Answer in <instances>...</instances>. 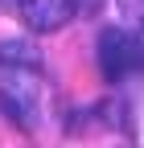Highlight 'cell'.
<instances>
[{"mask_svg": "<svg viewBox=\"0 0 144 148\" xmlns=\"http://www.w3.org/2000/svg\"><path fill=\"white\" fill-rule=\"evenodd\" d=\"M0 103L8 107V115L16 123H37L41 111V58L33 53V45H0Z\"/></svg>", "mask_w": 144, "mask_h": 148, "instance_id": "6da1fadb", "label": "cell"}, {"mask_svg": "<svg viewBox=\"0 0 144 148\" xmlns=\"http://www.w3.org/2000/svg\"><path fill=\"white\" fill-rule=\"evenodd\" d=\"M99 4H103V0H16L21 21H25L33 33H53V29H62L70 16L95 12Z\"/></svg>", "mask_w": 144, "mask_h": 148, "instance_id": "3957f363", "label": "cell"}, {"mask_svg": "<svg viewBox=\"0 0 144 148\" xmlns=\"http://www.w3.org/2000/svg\"><path fill=\"white\" fill-rule=\"evenodd\" d=\"M99 70L111 82H128L144 74V41L132 29H103L99 33Z\"/></svg>", "mask_w": 144, "mask_h": 148, "instance_id": "7a4b0ae2", "label": "cell"}, {"mask_svg": "<svg viewBox=\"0 0 144 148\" xmlns=\"http://www.w3.org/2000/svg\"><path fill=\"white\" fill-rule=\"evenodd\" d=\"M115 8L123 16V29L144 33V0H115Z\"/></svg>", "mask_w": 144, "mask_h": 148, "instance_id": "277c9868", "label": "cell"}, {"mask_svg": "<svg viewBox=\"0 0 144 148\" xmlns=\"http://www.w3.org/2000/svg\"><path fill=\"white\" fill-rule=\"evenodd\" d=\"M12 4H16V0H12Z\"/></svg>", "mask_w": 144, "mask_h": 148, "instance_id": "5b68a950", "label": "cell"}]
</instances>
